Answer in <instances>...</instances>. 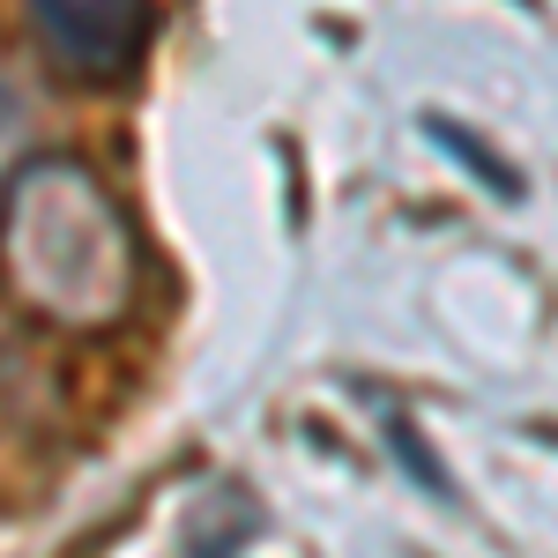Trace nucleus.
I'll return each instance as SVG.
<instances>
[{
	"label": "nucleus",
	"instance_id": "7ed1b4c3",
	"mask_svg": "<svg viewBox=\"0 0 558 558\" xmlns=\"http://www.w3.org/2000/svg\"><path fill=\"white\" fill-rule=\"evenodd\" d=\"M425 134L439 142V149H447V157H454V165H470L476 186H499L507 202H521V172H514V165H499L492 149H476V134H470V128H454L447 112H425Z\"/></svg>",
	"mask_w": 558,
	"mask_h": 558
},
{
	"label": "nucleus",
	"instance_id": "f03ea898",
	"mask_svg": "<svg viewBox=\"0 0 558 558\" xmlns=\"http://www.w3.org/2000/svg\"><path fill=\"white\" fill-rule=\"evenodd\" d=\"M45 60L75 83H120L149 45V0H23Z\"/></svg>",
	"mask_w": 558,
	"mask_h": 558
},
{
	"label": "nucleus",
	"instance_id": "f257e3e1",
	"mask_svg": "<svg viewBox=\"0 0 558 558\" xmlns=\"http://www.w3.org/2000/svg\"><path fill=\"white\" fill-rule=\"evenodd\" d=\"M0 268L15 299L60 328H112L142 276L134 223L75 157H23V172L0 186Z\"/></svg>",
	"mask_w": 558,
	"mask_h": 558
},
{
	"label": "nucleus",
	"instance_id": "20e7f679",
	"mask_svg": "<svg viewBox=\"0 0 558 558\" xmlns=\"http://www.w3.org/2000/svg\"><path fill=\"white\" fill-rule=\"evenodd\" d=\"M23 157H31V112H23V97L0 83V186L23 172Z\"/></svg>",
	"mask_w": 558,
	"mask_h": 558
}]
</instances>
